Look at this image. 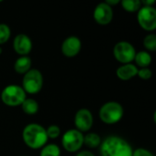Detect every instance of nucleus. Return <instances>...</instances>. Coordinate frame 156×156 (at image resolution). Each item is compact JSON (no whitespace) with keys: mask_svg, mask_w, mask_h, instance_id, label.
Listing matches in <instances>:
<instances>
[{"mask_svg":"<svg viewBox=\"0 0 156 156\" xmlns=\"http://www.w3.org/2000/svg\"><path fill=\"white\" fill-rule=\"evenodd\" d=\"M101 156H133L132 145L122 137L110 135L100 145Z\"/></svg>","mask_w":156,"mask_h":156,"instance_id":"1","label":"nucleus"},{"mask_svg":"<svg viewBox=\"0 0 156 156\" xmlns=\"http://www.w3.org/2000/svg\"><path fill=\"white\" fill-rule=\"evenodd\" d=\"M24 144L32 150L41 149L48 144V138L46 129L39 123L31 122L27 124L22 132Z\"/></svg>","mask_w":156,"mask_h":156,"instance_id":"2","label":"nucleus"},{"mask_svg":"<svg viewBox=\"0 0 156 156\" xmlns=\"http://www.w3.org/2000/svg\"><path fill=\"white\" fill-rule=\"evenodd\" d=\"M123 114L124 111L122 105L114 101L104 103L99 111V117L101 121L108 125L118 123L122 119Z\"/></svg>","mask_w":156,"mask_h":156,"instance_id":"3","label":"nucleus"},{"mask_svg":"<svg viewBox=\"0 0 156 156\" xmlns=\"http://www.w3.org/2000/svg\"><path fill=\"white\" fill-rule=\"evenodd\" d=\"M0 98L5 105L8 107H17L27 99V93L21 86L10 84L3 89Z\"/></svg>","mask_w":156,"mask_h":156,"instance_id":"4","label":"nucleus"},{"mask_svg":"<svg viewBox=\"0 0 156 156\" xmlns=\"http://www.w3.org/2000/svg\"><path fill=\"white\" fill-rule=\"evenodd\" d=\"M43 83L44 79L40 70L37 69H31L23 75L21 87L27 94L34 95L42 90Z\"/></svg>","mask_w":156,"mask_h":156,"instance_id":"5","label":"nucleus"},{"mask_svg":"<svg viewBox=\"0 0 156 156\" xmlns=\"http://www.w3.org/2000/svg\"><path fill=\"white\" fill-rule=\"evenodd\" d=\"M84 134L76 129L66 131L61 138V144L65 151L69 153H77L83 146Z\"/></svg>","mask_w":156,"mask_h":156,"instance_id":"6","label":"nucleus"},{"mask_svg":"<svg viewBox=\"0 0 156 156\" xmlns=\"http://www.w3.org/2000/svg\"><path fill=\"white\" fill-rule=\"evenodd\" d=\"M136 52L137 51L134 46L132 43L125 40L117 42L114 45L112 50L115 59L118 62L122 63V65L132 63L134 60Z\"/></svg>","mask_w":156,"mask_h":156,"instance_id":"7","label":"nucleus"},{"mask_svg":"<svg viewBox=\"0 0 156 156\" xmlns=\"http://www.w3.org/2000/svg\"><path fill=\"white\" fill-rule=\"evenodd\" d=\"M137 22L145 31L154 32L156 29V9L154 6H144L137 12Z\"/></svg>","mask_w":156,"mask_h":156,"instance_id":"8","label":"nucleus"},{"mask_svg":"<svg viewBox=\"0 0 156 156\" xmlns=\"http://www.w3.org/2000/svg\"><path fill=\"white\" fill-rule=\"evenodd\" d=\"M94 119L92 112L87 108L78 110L74 116L75 129L80 133H88L93 126Z\"/></svg>","mask_w":156,"mask_h":156,"instance_id":"9","label":"nucleus"},{"mask_svg":"<svg viewBox=\"0 0 156 156\" xmlns=\"http://www.w3.org/2000/svg\"><path fill=\"white\" fill-rule=\"evenodd\" d=\"M113 8L105 2L99 3L93 10V18L95 22L101 26L109 25L113 19Z\"/></svg>","mask_w":156,"mask_h":156,"instance_id":"10","label":"nucleus"},{"mask_svg":"<svg viewBox=\"0 0 156 156\" xmlns=\"http://www.w3.org/2000/svg\"><path fill=\"white\" fill-rule=\"evenodd\" d=\"M81 40L77 36L67 37L61 44V53L67 58L76 57L81 50Z\"/></svg>","mask_w":156,"mask_h":156,"instance_id":"11","label":"nucleus"},{"mask_svg":"<svg viewBox=\"0 0 156 156\" xmlns=\"http://www.w3.org/2000/svg\"><path fill=\"white\" fill-rule=\"evenodd\" d=\"M13 48L14 51L21 56H28L33 48V43L31 38L26 34H18L13 39Z\"/></svg>","mask_w":156,"mask_h":156,"instance_id":"12","label":"nucleus"},{"mask_svg":"<svg viewBox=\"0 0 156 156\" xmlns=\"http://www.w3.org/2000/svg\"><path fill=\"white\" fill-rule=\"evenodd\" d=\"M138 69H139L133 63L123 64L116 69V76L119 80L122 81H127L137 76Z\"/></svg>","mask_w":156,"mask_h":156,"instance_id":"13","label":"nucleus"},{"mask_svg":"<svg viewBox=\"0 0 156 156\" xmlns=\"http://www.w3.org/2000/svg\"><path fill=\"white\" fill-rule=\"evenodd\" d=\"M32 59L28 56H21L14 63V69L20 75L26 74L32 68Z\"/></svg>","mask_w":156,"mask_h":156,"instance_id":"14","label":"nucleus"},{"mask_svg":"<svg viewBox=\"0 0 156 156\" xmlns=\"http://www.w3.org/2000/svg\"><path fill=\"white\" fill-rule=\"evenodd\" d=\"M133 61L135 62V66L137 68H149L152 63V55L146 50H141L139 52H136Z\"/></svg>","mask_w":156,"mask_h":156,"instance_id":"15","label":"nucleus"},{"mask_svg":"<svg viewBox=\"0 0 156 156\" xmlns=\"http://www.w3.org/2000/svg\"><path fill=\"white\" fill-rule=\"evenodd\" d=\"M20 106L23 112L27 115H35L39 110V105L37 101L32 98H27Z\"/></svg>","mask_w":156,"mask_h":156,"instance_id":"16","label":"nucleus"},{"mask_svg":"<svg viewBox=\"0 0 156 156\" xmlns=\"http://www.w3.org/2000/svg\"><path fill=\"white\" fill-rule=\"evenodd\" d=\"M101 144V136L96 133H88L86 135H84V141L83 144H85L88 148L95 149L100 147Z\"/></svg>","mask_w":156,"mask_h":156,"instance_id":"17","label":"nucleus"},{"mask_svg":"<svg viewBox=\"0 0 156 156\" xmlns=\"http://www.w3.org/2000/svg\"><path fill=\"white\" fill-rule=\"evenodd\" d=\"M61 151L58 145L55 144H47L40 150L39 156H60Z\"/></svg>","mask_w":156,"mask_h":156,"instance_id":"18","label":"nucleus"},{"mask_svg":"<svg viewBox=\"0 0 156 156\" xmlns=\"http://www.w3.org/2000/svg\"><path fill=\"white\" fill-rule=\"evenodd\" d=\"M120 4L122 5V7L129 13L138 12V10L142 6V3L140 0H122Z\"/></svg>","mask_w":156,"mask_h":156,"instance_id":"19","label":"nucleus"},{"mask_svg":"<svg viewBox=\"0 0 156 156\" xmlns=\"http://www.w3.org/2000/svg\"><path fill=\"white\" fill-rule=\"evenodd\" d=\"M144 47L145 48L146 51L154 52L156 51V35L154 33H149L144 38Z\"/></svg>","mask_w":156,"mask_h":156,"instance_id":"20","label":"nucleus"},{"mask_svg":"<svg viewBox=\"0 0 156 156\" xmlns=\"http://www.w3.org/2000/svg\"><path fill=\"white\" fill-rule=\"evenodd\" d=\"M11 37V29L8 25L5 23L0 24V46L5 44Z\"/></svg>","mask_w":156,"mask_h":156,"instance_id":"21","label":"nucleus"},{"mask_svg":"<svg viewBox=\"0 0 156 156\" xmlns=\"http://www.w3.org/2000/svg\"><path fill=\"white\" fill-rule=\"evenodd\" d=\"M46 133L48 135V139H57L60 136L61 134V130L59 128V126L56 125V124H52L49 125L47 129H46Z\"/></svg>","mask_w":156,"mask_h":156,"instance_id":"22","label":"nucleus"},{"mask_svg":"<svg viewBox=\"0 0 156 156\" xmlns=\"http://www.w3.org/2000/svg\"><path fill=\"white\" fill-rule=\"evenodd\" d=\"M137 76L141 79V80H148L152 78L153 76V71L151 69L149 68H142V69H138V73H137Z\"/></svg>","mask_w":156,"mask_h":156,"instance_id":"23","label":"nucleus"},{"mask_svg":"<svg viewBox=\"0 0 156 156\" xmlns=\"http://www.w3.org/2000/svg\"><path fill=\"white\" fill-rule=\"evenodd\" d=\"M133 156H154V154L144 148H137L133 151Z\"/></svg>","mask_w":156,"mask_h":156,"instance_id":"24","label":"nucleus"},{"mask_svg":"<svg viewBox=\"0 0 156 156\" xmlns=\"http://www.w3.org/2000/svg\"><path fill=\"white\" fill-rule=\"evenodd\" d=\"M76 156H95L93 154V153H91L90 151L88 150H83L80 152H78V154H76Z\"/></svg>","mask_w":156,"mask_h":156,"instance_id":"25","label":"nucleus"},{"mask_svg":"<svg viewBox=\"0 0 156 156\" xmlns=\"http://www.w3.org/2000/svg\"><path fill=\"white\" fill-rule=\"evenodd\" d=\"M141 3L144 6H154L155 4V0H144L141 1Z\"/></svg>","mask_w":156,"mask_h":156,"instance_id":"26","label":"nucleus"},{"mask_svg":"<svg viewBox=\"0 0 156 156\" xmlns=\"http://www.w3.org/2000/svg\"><path fill=\"white\" fill-rule=\"evenodd\" d=\"M105 3H106L107 5H109L110 6L113 7L114 5H117L118 4H120L121 1H120V0H106Z\"/></svg>","mask_w":156,"mask_h":156,"instance_id":"27","label":"nucleus"},{"mask_svg":"<svg viewBox=\"0 0 156 156\" xmlns=\"http://www.w3.org/2000/svg\"><path fill=\"white\" fill-rule=\"evenodd\" d=\"M2 53H3V48H2V47L0 46V55H1Z\"/></svg>","mask_w":156,"mask_h":156,"instance_id":"28","label":"nucleus"},{"mask_svg":"<svg viewBox=\"0 0 156 156\" xmlns=\"http://www.w3.org/2000/svg\"><path fill=\"white\" fill-rule=\"evenodd\" d=\"M2 2H3V1H2V0H0V3H2Z\"/></svg>","mask_w":156,"mask_h":156,"instance_id":"29","label":"nucleus"},{"mask_svg":"<svg viewBox=\"0 0 156 156\" xmlns=\"http://www.w3.org/2000/svg\"><path fill=\"white\" fill-rule=\"evenodd\" d=\"M23 156H26V155H23Z\"/></svg>","mask_w":156,"mask_h":156,"instance_id":"30","label":"nucleus"}]
</instances>
